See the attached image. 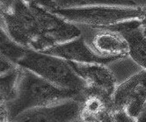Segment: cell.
Wrapping results in <instances>:
<instances>
[{"instance_id":"cell-16","label":"cell","mask_w":146,"mask_h":122,"mask_svg":"<svg viewBox=\"0 0 146 122\" xmlns=\"http://www.w3.org/2000/svg\"><path fill=\"white\" fill-rule=\"evenodd\" d=\"M0 58H1V61H0V62H1V69H0L1 74L7 73L9 71H11V70L16 69L17 67H19L18 65L12 63L11 61L8 60L7 58H5L3 55H0Z\"/></svg>"},{"instance_id":"cell-5","label":"cell","mask_w":146,"mask_h":122,"mask_svg":"<svg viewBox=\"0 0 146 122\" xmlns=\"http://www.w3.org/2000/svg\"><path fill=\"white\" fill-rule=\"evenodd\" d=\"M146 108V70L142 69L118 84L112 98V109L137 119Z\"/></svg>"},{"instance_id":"cell-7","label":"cell","mask_w":146,"mask_h":122,"mask_svg":"<svg viewBox=\"0 0 146 122\" xmlns=\"http://www.w3.org/2000/svg\"><path fill=\"white\" fill-rule=\"evenodd\" d=\"M81 119V101L68 99L26 111L11 122H78Z\"/></svg>"},{"instance_id":"cell-19","label":"cell","mask_w":146,"mask_h":122,"mask_svg":"<svg viewBox=\"0 0 146 122\" xmlns=\"http://www.w3.org/2000/svg\"><path fill=\"white\" fill-rule=\"evenodd\" d=\"M78 122H98V121L94 119H81Z\"/></svg>"},{"instance_id":"cell-10","label":"cell","mask_w":146,"mask_h":122,"mask_svg":"<svg viewBox=\"0 0 146 122\" xmlns=\"http://www.w3.org/2000/svg\"><path fill=\"white\" fill-rule=\"evenodd\" d=\"M106 29L120 33L129 46V56L146 70V35L142 26V19L135 18L121 22Z\"/></svg>"},{"instance_id":"cell-3","label":"cell","mask_w":146,"mask_h":122,"mask_svg":"<svg viewBox=\"0 0 146 122\" xmlns=\"http://www.w3.org/2000/svg\"><path fill=\"white\" fill-rule=\"evenodd\" d=\"M1 28L15 42L25 47L43 51V42L38 19L28 4L14 0L7 10L1 11Z\"/></svg>"},{"instance_id":"cell-11","label":"cell","mask_w":146,"mask_h":122,"mask_svg":"<svg viewBox=\"0 0 146 122\" xmlns=\"http://www.w3.org/2000/svg\"><path fill=\"white\" fill-rule=\"evenodd\" d=\"M58 8L71 9L94 5L110 6H138L135 0H54Z\"/></svg>"},{"instance_id":"cell-4","label":"cell","mask_w":146,"mask_h":122,"mask_svg":"<svg viewBox=\"0 0 146 122\" xmlns=\"http://www.w3.org/2000/svg\"><path fill=\"white\" fill-rule=\"evenodd\" d=\"M52 13L73 24L78 23L92 28H106L130 19H142L144 6L94 5L71 9L57 8Z\"/></svg>"},{"instance_id":"cell-14","label":"cell","mask_w":146,"mask_h":122,"mask_svg":"<svg viewBox=\"0 0 146 122\" xmlns=\"http://www.w3.org/2000/svg\"><path fill=\"white\" fill-rule=\"evenodd\" d=\"M25 3L28 5H36L39 6L43 7L48 11L52 12L54 10H56L58 8L56 3L54 0H22Z\"/></svg>"},{"instance_id":"cell-6","label":"cell","mask_w":146,"mask_h":122,"mask_svg":"<svg viewBox=\"0 0 146 122\" xmlns=\"http://www.w3.org/2000/svg\"><path fill=\"white\" fill-rule=\"evenodd\" d=\"M70 63L76 73L86 82L85 92L98 95L112 103L118 84L115 76L108 65Z\"/></svg>"},{"instance_id":"cell-12","label":"cell","mask_w":146,"mask_h":122,"mask_svg":"<svg viewBox=\"0 0 146 122\" xmlns=\"http://www.w3.org/2000/svg\"><path fill=\"white\" fill-rule=\"evenodd\" d=\"M20 69L21 68L19 66L7 73L1 74V77H0L1 79V102L0 104L7 105L16 98Z\"/></svg>"},{"instance_id":"cell-13","label":"cell","mask_w":146,"mask_h":122,"mask_svg":"<svg viewBox=\"0 0 146 122\" xmlns=\"http://www.w3.org/2000/svg\"><path fill=\"white\" fill-rule=\"evenodd\" d=\"M0 47H1V55L5 56L16 65H18V63L23 58L27 50V47L15 42L10 38L1 27H0Z\"/></svg>"},{"instance_id":"cell-18","label":"cell","mask_w":146,"mask_h":122,"mask_svg":"<svg viewBox=\"0 0 146 122\" xmlns=\"http://www.w3.org/2000/svg\"><path fill=\"white\" fill-rule=\"evenodd\" d=\"M135 122H146V108L143 110V111L140 114V116L135 119Z\"/></svg>"},{"instance_id":"cell-17","label":"cell","mask_w":146,"mask_h":122,"mask_svg":"<svg viewBox=\"0 0 146 122\" xmlns=\"http://www.w3.org/2000/svg\"><path fill=\"white\" fill-rule=\"evenodd\" d=\"M13 2H14V0H0V3H1V5H0V10H1V11L7 10L13 5Z\"/></svg>"},{"instance_id":"cell-2","label":"cell","mask_w":146,"mask_h":122,"mask_svg":"<svg viewBox=\"0 0 146 122\" xmlns=\"http://www.w3.org/2000/svg\"><path fill=\"white\" fill-rule=\"evenodd\" d=\"M18 66L31 70L53 84L76 91H84L86 84L72 68L61 57L27 48Z\"/></svg>"},{"instance_id":"cell-1","label":"cell","mask_w":146,"mask_h":122,"mask_svg":"<svg viewBox=\"0 0 146 122\" xmlns=\"http://www.w3.org/2000/svg\"><path fill=\"white\" fill-rule=\"evenodd\" d=\"M83 97L84 91L58 87L31 70L21 68L16 98L7 105L0 104L1 122H11L19 114L31 109L60 103L68 99L81 101Z\"/></svg>"},{"instance_id":"cell-15","label":"cell","mask_w":146,"mask_h":122,"mask_svg":"<svg viewBox=\"0 0 146 122\" xmlns=\"http://www.w3.org/2000/svg\"><path fill=\"white\" fill-rule=\"evenodd\" d=\"M135 120L129 117L122 111H115L113 110V113L107 120V122H135Z\"/></svg>"},{"instance_id":"cell-8","label":"cell","mask_w":146,"mask_h":122,"mask_svg":"<svg viewBox=\"0 0 146 122\" xmlns=\"http://www.w3.org/2000/svg\"><path fill=\"white\" fill-rule=\"evenodd\" d=\"M86 36L83 34L87 44L97 55L115 60L129 56V46L124 37L118 32L106 28H92Z\"/></svg>"},{"instance_id":"cell-20","label":"cell","mask_w":146,"mask_h":122,"mask_svg":"<svg viewBox=\"0 0 146 122\" xmlns=\"http://www.w3.org/2000/svg\"><path fill=\"white\" fill-rule=\"evenodd\" d=\"M142 22H146V6H144V14L142 18Z\"/></svg>"},{"instance_id":"cell-9","label":"cell","mask_w":146,"mask_h":122,"mask_svg":"<svg viewBox=\"0 0 146 122\" xmlns=\"http://www.w3.org/2000/svg\"><path fill=\"white\" fill-rule=\"evenodd\" d=\"M43 53L61 57L69 62L85 64H109L115 62V59L106 58L97 55L87 44L83 34L67 42L50 47Z\"/></svg>"}]
</instances>
